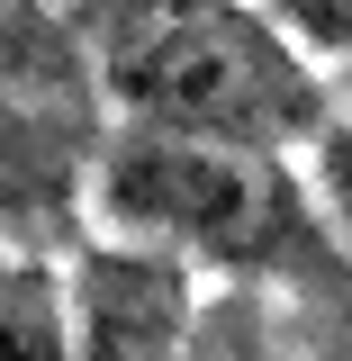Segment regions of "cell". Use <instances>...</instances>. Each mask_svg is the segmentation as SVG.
I'll return each mask as SVG.
<instances>
[{
	"label": "cell",
	"instance_id": "obj_3",
	"mask_svg": "<svg viewBox=\"0 0 352 361\" xmlns=\"http://www.w3.org/2000/svg\"><path fill=\"white\" fill-rule=\"evenodd\" d=\"M99 63H73L28 0L0 9V226H45L99 172Z\"/></svg>",
	"mask_w": 352,
	"mask_h": 361
},
{
	"label": "cell",
	"instance_id": "obj_2",
	"mask_svg": "<svg viewBox=\"0 0 352 361\" xmlns=\"http://www.w3.org/2000/svg\"><path fill=\"white\" fill-rule=\"evenodd\" d=\"M90 208L127 244H163L190 262H289L316 253L308 199L262 145H217V135L172 127H118L99 145Z\"/></svg>",
	"mask_w": 352,
	"mask_h": 361
},
{
	"label": "cell",
	"instance_id": "obj_4",
	"mask_svg": "<svg viewBox=\"0 0 352 361\" xmlns=\"http://www.w3.org/2000/svg\"><path fill=\"white\" fill-rule=\"evenodd\" d=\"M63 307H73V361H190L199 280L190 253L109 235L82 244V262L63 271Z\"/></svg>",
	"mask_w": 352,
	"mask_h": 361
},
{
	"label": "cell",
	"instance_id": "obj_1",
	"mask_svg": "<svg viewBox=\"0 0 352 361\" xmlns=\"http://www.w3.org/2000/svg\"><path fill=\"white\" fill-rule=\"evenodd\" d=\"M99 90L127 127L217 135V145H316L325 82L253 0H109Z\"/></svg>",
	"mask_w": 352,
	"mask_h": 361
},
{
	"label": "cell",
	"instance_id": "obj_9",
	"mask_svg": "<svg viewBox=\"0 0 352 361\" xmlns=\"http://www.w3.org/2000/svg\"><path fill=\"white\" fill-rule=\"evenodd\" d=\"M0 9H9V0H0Z\"/></svg>",
	"mask_w": 352,
	"mask_h": 361
},
{
	"label": "cell",
	"instance_id": "obj_8",
	"mask_svg": "<svg viewBox=\"0 0 352 361\" xmlns=\"http://www.w3.org/2000/svg\"><path fill=\"white\" fill-rule=\"evenodd\" d=\"M0 262H9V253H0Z\"/></svg>",
	"mask_w": 352,
	"mask_h": 361
},
{
	"label": "cell",
	"instance_id": "obj_6",
	"mask_svg": "<svg viewBox=\"0 0 352 361\" xmlns=\"http://www.w3.org/2000/svg\"><path fill=\"white\" fill-rule=\"evenodd\" d=\"M308 63H352V0H253Z\"/></svg>",
	"mask_w": 352,
	"mask_h": 361
},
{
	"label": "cell",
	"instance_id": "obj_5",
	"mask_svg": "<svg viewBox=\"0 0 352 361\" xmlns=\"http://www.w3.org/2000/svg\"><path fill=\"white\" fill-rule=\"evenodd\" d=\"M0 361H73V307L63 271L9 253L0 262Z\"/></svg>",
	"mask_w": 352,
	"mask_h": 361
},
{
	"label": "cell",
	"instance_id": "obj_7",
	"mask_svg": "<svg viewBox=\"0 0 352 361\" xmlns=\"http://www.w3.org/2000/svg\"><path fill=\"white\" fill-rule=\"evenodd\" d=\"M308 199L325 208V226L344 235V253H352V118H325L308 145Z\"/></svg>",
	"mask_w": 352,
	"mask_h": 361
}]
</instances>
